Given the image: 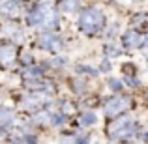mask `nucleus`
I'll list each match as a JSON object with an SVG mask.
<instances>
[{
	"instance_id": "3",
	"label": "nucleus",
	"mask_w": 148,
	"mask_h": 144,
	"mask_svg": "<svg viewBox=\"0 0 148 144\" xmlns=\"http://www.w3.org/2000/svg\"><path fill=\"white\" fill-rule=\"evenodd\" d=\"M127 107H130V99L126 96H114L105 103V114L109 118H114V116L122 114Z\"/></svg>"
},
{
	"instance_id": "4",
	"label": "nucleus",
	"mask_w": 148,
	"mask_h": 144,
	"mask_svg": "<svg viewBox=\"0 0 148 144\" xmlns=\"http://www.w3.org/2000/svg\"><path fill=\"white\" fill-rule=\"evenodd\" d=\"M38 43H40V47L41 49H45V51H54V53H58V51H62V41H60V38H56L54 34H41L40 36V40H38Z\"/></svg>"
},
{
	"instance_id": "5",
	"label": "nucleus",
	"mask_w": 148,
	"mask_h": 144,
	"mask_svg": "<svg viewBox=\"0 0 148 144\" xmlns=\"http://www.w3.org/2000/svg\"><path fill=\"white\" fill-rule=\"evenodd\" d=\"M0 13L8 19H17L21 15V4H19V0H8V2H4L0 6Z\"/></svg>"
},
{
	"instance_id": "13",
	"label": "nucleus",
	"mask_w": 148,
	"mask_h": 144,
	"mask_svg": "<svg viewBox=\"0 0 148 144\" xmlns=\"http://www.w3.org/2000/svg\"><path fill=\"white\" fill-rule=\"evenodd\" d=\"M143 53H145V56L148 58V41H146V43H145V49H143Z\"/></svg>"
},
{
	"instance_id": "11",
	"label": "nucleus",
	"mask_w": 148,
	"mask_h": 144,
	"mask_svg": "<svg viewBox=\"0 0 148 144\" xmlns=\"http://www.w3.org/2000/svg\"><path fill=\"white\" fill-rule=\"evenodd\" d=\"M25 77H26V79H32V81H38V79H41V69H38V68H30L28 71L25 73Z\"/></svg>"
},
{
	"instance_id": "10",
	"label": "nucleus",
	"mask_w": 148,
	"mask_h": 144,
	"mask_svg": "<svg viewBox=\"0 0 148 144\" xmlns=\"http://www.w3.org/2000/svg\"><path fill=\"white\" fill-rule=\"evenodd\" d=\"M96 122H98V118H96L94 112H84L83 118H81V124H83V126H94Z\"/></svg>"
},
{
	"instance_id": "1",
	"label": "nucleus",
	"mask_w": 148,
	"mask_h": 144,
	"mask_svg": "<svg viewBox=\"0 0 148 144\" xmlns=\"http://www.w3.org/2000/svg\"><path fill=\"white\" fill-rule=\"evenodd\" d=\"M103 25H105V15L98 8H88L79 17V30L83 34H86V36L98 34L103 28Z\"/></svg>"
},
{
	"instance_id": "7",
	"label": "nucleus",
	"mask_w": 148,
	"mask_h": 144,
	"mask_svg": "<svg viewBox=\"0 0 148 144\" xmlns=\"http://www.w3.org/2000/svg\"><path fill=\"white\" fill-rule=\"evenodd\" d=\"M15 60H17V51L11 47V45L0 47V66L10 68L11 64H15Z\"/></svg>"
},
{
	"instance_id": "6",
	"label": "nucleus",
	"mask_w": 148,
	"mask_h": 144,
	"mask_svg": "<svg viewBox=\"0 0 148 144\" xmlns=\"http://www.w3.org/2000/svg\"><path fill=\"white\" fill-rule=\"evenodd\" d=\"M143 43V38H141V34L139 32H135V30H130V32H126L122 36V45H124V49H137L139 45Z\"/></svg>"
},
{
	"instance_id": "12",
	"label": "nucleus",
	"mask_w": 148,
	"mask_h": 144,
	"mask_svg": "<svg viewBox=\"0 0 148 144\" xmlns=\"http://www.w3.org/2000/svg\"><path fill=\"white\" fill-rule=\"evenodd\" d=\"M109 86H111V88H112L114 92L122 90V83H118V81H111V83H109Z\"/></svg>"
},
{
	"instance_id": "9",
	"label": "nucleus",
	"mask_w": 148,
	"mask_h": 144,
	"mask_svg": "<svg viewBox=\"0 0 148 144\" xmlns=\"http://www.w3.org/2000/svg\"><path fill=\"white\" fill-rule=\"evenodd\" d=\"M13 122V112L8 109H0V129H6Z\"/></svg>"
},
{
	"instance_id": "2",
	"label": "nucleus",
	"mask_w": 148,
	"mask_h": 144,
	"mask_svg": "<svg viewBox=\"0 0 148 144\" xmlns=\"http://www.w3.org/2000/svg\"><path fill=\"white\" fill-rule=\"evenodd\" d=\"M107 135L112 139V141H127V139H131L135 135V126L131 120L127 118H122L118 120V122L111 124V126L107 127Z\"/></svg>"
},
{
	"instance_id": "8",
	"label": "nucleus",
	"mask_w": 148,
	"mask_h": 144,
	"mask_svg": "<svg viewBox=\"0 0 148 144\" xmlns=\"http://www.w3.org/2000/svg\"><path fill=\"white\" fill-rule=\"evenodd\" d=\"M58 6L64 13H75L77 10L81 8L79 0H58Z\"/></svg>"
}]
</instances>
